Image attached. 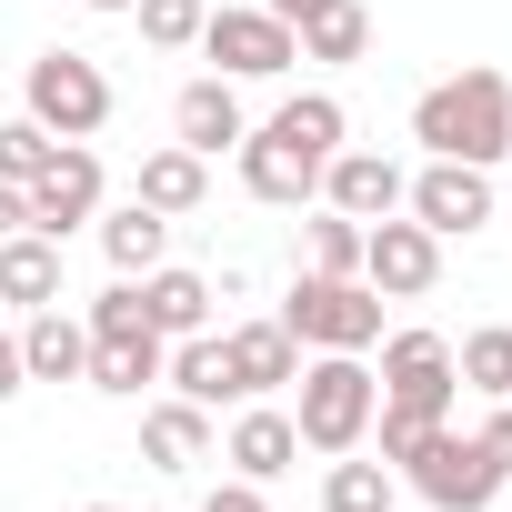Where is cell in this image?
Returning a JSON list of instances; mask_svg holds the SVG:
<instances>
[{"mask_svg":"<svg viewBox=\"0 0 512 512\" xmlns=\"http://www.w3.org/2000/svg\"><path fill=\"white\" fill-rule=\"evenodd\" d=\"M412 141H422L432 161H472V171L512 161V81H502L492 61L432 81V91L412 101Z\"/></svg>","mask_w":512,"mask_h":512,"instance_id":"6da1fadb","label":"cell"},{"mask_svg":"<svg viewBox=\"0 0 512 512\" xmlns=\"http://www.w3.org/2000/svg\"><path fill=\"white\" fill-rule=\"evenodd\" d=\"M292 432H302V452H362L372 442V412H382V382H372V362L362 352H312L302 372H292Z\"/></svg>","mask_w":512,"mask_h":512,"instance_id":"7a4b0ae2","label":"cell"},{"mask_svg":"<svg viewBox=\"0 0 512 512\" xmlns=\"http://www.w3.org/2000/svg\"><path fill=\"white\" fill-rule=\"evenodd\" d=\"M272 322H282L302 352H372V342H382V292H372L362 272H342V282H332V272H302Z\"/></svg>","mask_w":512,"mask_h":512,"instance_id":"3957f363","label":"cell"},{"mask_svg":"<svg viewBox=\"0 0 512 512\" xmlns=\"http://www.w3.org/2000/svg\"><path fill=\"white\" fill-rule=\"evenodd\" d=\"M21 111H31L51 141H91V131L111 121V71H101L91 51H41V61L21 71Z\"/></svg>","mask_w":512,"mask_h":512,"instance_id":"277c9868","label":"cell"},{"mask_svg":"<svg viewBox=\"0 0 512 512\" xmlns=\"http://www.w3.org/2000/svg\"><path fill=\"white\" fill-rule=\"evenodd\" d=\"M101 201H111V181H101V151H91V141H61V151L21 181V211H31V231H51V241L91 231Z\"/></svg>","mask_w":512,"mask_h":512,"instance_id":"5b68a950","label":"cell"},{"mask_svg":"<svg viewBox=\"0 0 512 512\" xmlns=\"http://www.w3.org/2000/svg\"><path fill=\"white\" fill-rule=\"evenodd\" d=\"M382 402L392 412H422V422H452V402H462V372H452V342L442 332H382Z\"/></svg>","mask_w":512,"mask_h":512,"instance_id":"8992f818","label":"cell"},{"mask_svg":"<svg viewBox=\"0 0 512 512\" xmlns=\"http://www.w3.org/2000/svg\"><path fill=\"white\" fill-rule=\"evenodd\" d=\"M402 472H412V492H422L432 512H492V492H502L492 452H482L472 432H452V422H442V432H432V442H422Z\"/></svg>","mask_w":512,"mask_h":512,"instance_id":"52a82bcc","label":"cell"},{"mask_svg":"<svg viewBox=\"0 0 512 512\" xmlns=\"http://www.w3.org/2000/svg\"><path fill=\"white\" fill-rule=\"evenodd\" d=\"M362 282H372L382 302H422V292L442 282V241H432L412 211H382V221H362Z\"/></svg>","mask_w":512,"mask_h":512,"instance_id":"ba28073f","label":"cell"},{"mask_svg":"<svg viewBox=\"0 0 512 512\" xmlns=\"http://www.w3.org/2000/svg\"><path fill=\"white\" fill-rule=\"evenodd\" d=\"M201 51L221 61V81H282V71L302 61L292 21H272L262 0H251V11H211V21H201Z\"/></svg>","mask_w":512,"mask_h":512,"instance_id":"9c48e42d","label":"cell"},{"mask_svg":"<svg viewBox=\"0 0 512 512\" xmlns=\"http://www.w3.org/2000/svg\"><path fill=\"white\" fill-rule=\"evenodd\" d=\"M402 211H412L432 241H462V231L492 221V171H472V161H422V171L402 181Z\"/></svg>","mask_w":512,"mask_h":512,"instance_id":"30bf717a","label":"cell"},{"mask_svg":"<svg viewBox=\"0 0 512 512\" xmlns=\"http://www.w3.org/2000/svg\"><path fill=\"white\" fill-rule=\"evenodd\" d=\"M241 131H251V111H241V81H181V101H171V141L181 151H201V161H221V151H241Z\"/></svg>","mask_w":512,"mask_h":512,"instance_id":"8fae6325","label":"cell"},{"mask_svg":"<svg viewBox=\"0 0 512 512\" xmlns=\"http://www.w3.org/2000/svg\"><path fill=\"white\" fill-rule=\"evenodd\" d=\"M402 181H412V171H402L392 151H352V141H342V151L322 161V201H332V211H352V221L402 211Z\"/></svg>","mask_w":512,"mask_h":512,"instance_id":"7c38bea8","label":"cell"},{"mask_svg":"<svg viewBox=\"0 0 512 512\" xmlns=\"http://www.w3.org/2000/svg\"><path fill=\"white\" fill-rule=\"evenodd\" d=\"M221 462H231L241 482H282V472L302 462V432H292V412H272V402H241V422L221 432Z\"/></svg>","mask_w":512,"mask_h":512,"instance_id":"4fadbf2b","label":"cell"},{"mask_svg":"<svg viewBox=\"0 0 512 512\" xmlns=\"http://www.w3.org/2000/svg\"><path fill=\"white\" fill-rule=\"evenodd\" d=\"M241 191L251 201H272V211H302V201H322V161H302V151H282L272 131H241Z\"/></svg>","mask_w":512,"mask_h":512,"instance_id":"5bb4252c","label":"cell"},{"mask_svg":"<svg viewBox=\"0 0 512 512\" xmlns=\"http://www.w3.org/2000/svg\"><path fill=\"white\" fill-rule=\"evenodd\" d=\"M21 372H31V382H81V372H91V322L61 312V302H41V312L21 322Z\"/></svg>","mask_w":512,"mask_h":512,"instance_id":"9a60e30c","label":"cell"},{"mask_svg":"<svg viewBox=\"0 0 512 512\" xmlns=\"http://www.w3.org/2000/svg\"><path fill=\"white\" fill-rule=\"evenodd\" d=\"M221 342H231V382H241V402H262V392H282V382L302 372V342H292L282 322H231Z\"/></svg>","mask_w":512,"mask_h":512,"instance_id":"2e32d148","label":"cell"},{"mask_svg":"<svg viewBox=\"0 0 512 512\" xmlns=\"http://www.w3.org/2000/svg\"><path fill=\"white\" fill-rule=\"evenodd\" d=\"M91 231H101V262H111L121 282H141V272H161V251H171V221H161L151 201H121V211L101 201V221H91Z\"/></svg>","mask_w":512,"mask_h":512,"instance_id":"e0dca14e","label":"cell"},{"mask_svg":"<svg viewBox=\"0 0 512 512\" xmlns=\"http://www.w3.org/2000/svg\"><path fill=\"white\" fill-rule=\"evenodd\" d=\"M131 201H151L161 221H191V211L211 201V161H201V151H181V141H161V151L141 161V181H131Z\"/></svg>","mask_w":512,"mask_h":512,"instance_id":"ac0fdd59","label":"cell"},{"mask_svg":"<svg viewBox=\"0 0 512 512\" xmlns=\"http://www.w3.org/2000/svg\"><path fill=\"white\" fill-rule=\"evenodd\" d=\"M161 382H171L181 402H201V412L241 402V382H231V342H221V332H181V342H171V362H161Z\"/></svg>","mask_w":512,"mask_h":512,"instance_id":"d6986e66","label":"cell"},{"mask_svg":"<svg viewBox=\"0 0 512 512\" xmlns=\"http://www.w3.org/2000/svg\"><path fill=\"white\" fill-rule=\"evenodd\" d=\"M141 452H151V472H201V462H211V412L181 402V392L151 402V412H141Z\"/></svg>","mask_w":512,"mask_h":512,"instance_id":"ffe728a7","label":"cell"},{"mask_svg":"<svg viewBox=\"0 0 512 512\" xmlns=\"http://www.w3.org/2000/svg\"><path fill=\"white\" fill-rule=\"evenodd\" d=\"M0 302H11V312L61 302V241L51 231H11V241H0Z\"/></svg>","mask_w":512,"mask_h":512,"instance_id":"44dd1931","label":"cell"},{"mask_svg":"<svg viewBox=\"0 0 512 512\" xmlns=\"http://www.w3.org/2000/svg\"><path fill=\"white\" fill-rule=\"evenodd\" d=\"M262 131H272L282 151H302V161H332V151L352 141V111H342L332 91H292V101H282V111H272Z\"/></svg>","mask_w":512,"mask_h":512,"instance_id":"7402d4cb","label":"cell"},{"mask_svg":"<svg viewBox=\"0 0 512 512\" xmlns=\"http://www.w3.org/2000/svg\"><path fill=\"white\" fill-rule=\"evenodd\" d=\"M161 362H171V342L161 332H131V342H91V392H111V402H141L151 382H161Z\"/></svg>","mask_w":512,"mask_h":512,"instance_id":"603a6c76","label":"cell"},{"mask_svg":"<svg viewBox=\"0 0 512 512\" xmlns=\"http://www.w3.org/2000/svg\"><path fill=\"white\" fill-rule=\"evenodd\" d=\"M141 312H151V332L161 342H181V332H211V282L201 272H141Z\"/></svg>","mask_w":512,"mask_h":512,"instance_id":"cb8c5ba5","label":"cell"},{"mask_svg":"<svg viewBox=\"0 0 512 512\" xmlns=\"http://www.w3.org/2000/svg\"><path fill=\"white\" fill-rule=\"evenodd\" d=\"M292 41H302V61H362L372 51V11L362 0H312L292 21Z\"/></svg>","mask_w":512,"mask_h":512,"instance_id":"d4e9b609","label":"cell"},{"mask_svg":"<svg viewBox=\"0 0 512 512\" xmlns=\"http://www.w3.org/2000/svg\"><path fill=\"white\" fill-rule=\"evenodd\" d=\"M452 372H462V392H482V402H512V322H482V332H462V342H452Z\"/></svg>","mask_w":512,"mask_h":512,"instance_id":"484cf974","label":"cell"},{"mask_svg":"<svg viewBox=\"0 0 512 512\" xmlns=\"http://www.w3.org/2000/svg\"><path fill=\"white\" fill-rule=\"evenodd\" d=\"M392 502H402L392 462H352V452H332V472H322V512H392Z\"/></svg>","mask_w":512,"mask_h":512,"instance_id":"4316f807","label":"cell"},{"mask_svg":"<svg viewBox=\"0 0 512 512\" xmlns=\"http://www.w3.org/2000/svg\"><path fill=\"white\" fill-rule=\"evenodd\" d=\"M302 251H312V272H332V282H342V272H362V221L322 201V211H312V231H302Z\"/></svg>","mask_w":512,"mask_h":512,"instance_id":"83f0119b","label":"cell"},{"mask_svg":"<svg viewBox=\"0 0 512 512\" xmlns=\"http://www.w3.org/2000/svg\"><path fill=\"white\" fill-rule=\"evenodd\" d=\"M131 21H141V41H151V51H191V41H201V21H211V0H131Z\"/></svg>","mask_w":512,"mask_h":512,"instance_id":"f1b7e54d","label":"cell"},{"mask_svg":"<svg viewBox=\"0 0 512 512\" xmlns=\"http://www.w3.org/2000/svg\"><path fill=\"white\" fill-rule=\"evenodd\" d=\"M81 322H91V342H131V332H151V312H141V282H121V272H111V292H101Z\"/></svg>","mask_w":512,"mask_h":512,"instance_id":"f546056e","label":"cell"},{"mask_svg":"<svg viewBox=\"0 0 512 512\" xmlns=\"http://www.w3.org/2000/svg\"><path fill=\"white\" fill-rule=\"evenodd\" d=\"M51 151H61V141H51V131L31 121V111H21V121H0V181H31V171H41Z\"/></svg>","mask_w":512,"mask_h":512,"instance_id":"4dcf8cb0","label":"cell"},{"mask_svg":"<svg viewBox=\"0 0 512 512\" xmlns=\"http://www.w3.org/2000/svg\"><path fill=\"white\" fill-rule=\"evenodd\" d=\"M372 432H382V462H412L442 422H422V412H392V402H382V412H372Z\"/></svg>","mask_w":512,"mask_h":512,"instance_id":"1f68e13d","label":"cell"},{"mask_svg":"<svg viewBox=\"0 0 512 512\" xmlns=\"http://www.w3.org/2000/svg\"><path fill=\"white\" fill-rule=\"evenodd\" d=\"M472 442H482V452H492V472H502V482H512V402H492V422H482V432H472Z\"/></svg>","mask_w":512,"mask_h":512,"instance_id":"d6a6232c","label":"cell"},{"mask_svg":"<svg viewBox=\"0 0 512 512\" xmlns=\"http://www.w3.org/2000/svg\"><path fill=\"white\" fill-rule=\"evenodd\" d=\"M201 512H272V502H262V482H241V472H231V482H211Z\"/></svg>","mask_w":512,"mask_h":512,"instance_id":"836d02e7","label":"cell"},{"mask_svg":"<svg viewBox=\"0 0 512 512\" xmlns=\"http://www.w3.org/2000/svg\"><path fill=\"white\" fill-rule=\"evenodd\" d=\"M21 382H31V372H21V332H11V322H0V402H11Z\"/></svg>","mask_w":512,"mask_h":512,"instance_id":"e575fe53","label":"cell"},{"mask_svg":"<svg viewBox=\"0 0 512 512\" xmlns=\"http://www.w3.org/2000/svg\"><path fill=\"white\" fill-rule=\"evenodd\" d=\"M11 231H31V211H21V181H0V241Z\"/></svg>","mask_w":512,"mask_h":512,"instance_id":"d590c367","label":"cell"},{"mask_svg":"<svg viewBox=\"0 0 512 512\" xmlns=\"http://www.w3.org/2000/svg\"><path fill=\"white\" fill-rule=\"evenodd\" d=\"M262 11H272V21H302V11H312V0H262Z\"/></svg>","mask_w":512,"mask_h":512,"instance_id":"8d00e7d4","label":"cell"},{"mask_svg":"<svg viewBox=\"0 0 512 512\" xmlns=\"http://www.w3.org/2000/svg\"><path fill=\"white\" fill-rule=\"evenodd\" d=\"M81 11H101V21H121V11H131V0H81Z\"/></svg>","mask_w":512,"mask_h":512,"instance_id":"74e56055","label":"cell"},{"mask_svg":"<svg viewBox=\"0 0 512 512\" xmlns=\"http://www.w3.org/2000/svg\"><path fill=\"white\" fill-rule=\"evenodd\" d=\"M91 512H121V502H91Z\"/></svg>","mask_w":512,"mask_h":512,"instance_id":"f35d334b","label":"cell"}]
</instances>
